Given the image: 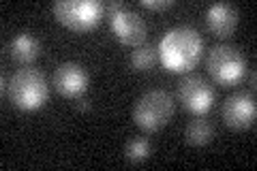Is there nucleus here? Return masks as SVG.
<instances>
[{"mask_svg": "<svg viewBox=\"0 0 257 171\" xmlns=\"http://www.w3.org/2000/svg\"><path fill=\"white\" fill-rule=\"evenodd\" d=\"M202 35L191 26H174L159 41V60L172 73H189L202 58Z\"/></svg>", "mask_w": 257, "mask_h": 171, "instance_id": "obj_1", "label": "nucleus"}, {"mask_svg": "<svg viewBox=\"0 0 257 171\" xmlns=\"http://www.w3.org/2000/svg\"><path fill=\"white\" fill-rule=\"evenodd\" d=\"M50 88H47V79L41 71L24 67L18 69L9 79V90L7 96L18 109L24 111H35L47 101Z\"/></svg>", "mask_w": 257, "mask_h": 171, "instance_id": "obj_2", "label": "nucleus"}, {"mask_svg": "<svg viewBox=\"0 0 257 171\" xmlns=\"http://www.w3.org/2000/svg\"><path fill=\"white\" fill-rule=\"evenodd\" d=\"M176 103L174 96L165 90H148L144 92L133 105V122L144 133H155L163 128L174 118Z\"/></svg>", "mask_w": 257, "mask_h": 171, "instance_id": "obj_3", "label": "nucleus"}, {"mask_svg": "<svg viewBox=\"0 0 257 171\" xmlns=\"http://www.w3.org/2000/svg\"><path fill=\"white\" fill-rule=\"evenodd\" d=\"M206 69L219 86H234L246 73L244 54L231 43L214 45L206 58Z\"/></svg>", "mask_w": 257, "mask_h": 171, "instance_id": "obj_4", "label": "nucleus"}, {"mask_svg": "<svg viewBox=\"0 0 257 171\" xmlns=\"http://www.w3.org/2000/svg\"><path fill=\"white\" fill-rule=\"evenodd\" d=\"M105 7L99 0H56L54 15L75 32H88L101 22Z\"/></svg>", "mask_w": 257, "mask_h": 171, "instance_id": "obj_5", "label": "nucleus"}, {"mask_svg": "<svg viewBox=\"0 0 257 171\" xmlns=\"http://www.w3.org/2000/svg\"><path fill=\"white\" fill-rule=\"evenodd\" d=\"M107 13H109L111 30H114V35L120 43L138 47L146 41L148 26H146V20L138 11L128 9L120 0H114V3L107 5Z\"/></svg>", "mask_w": 257, "mask_h": 171, "instance_id": "obj_6", "label": "nucleus"}, {"mask_svg": "<svg viewBox=\"0 0 257 171\" xmlns=\"http://www.w3.org/2000/svg\"><path fill=\"white\" fill-rule=\"evenodd\" d=\"M176 94H178V101L182 103V107L191 113H195V116H204V113L212 109L214 88L199 73H187L178 81V86H176Z\"/></svg>", "mask_w": 257, "mask_h": 171, "instance_id": "obj_7", "label": "nucleus"}, {"mask_svg": "<svg viewBox=\"0 0 257 171\" xmlns=\"http://www.w3.org/2000/svg\"><path fill=\"white\" fill-rule=\"evenodd\" d=\"M257 105L251 92H234L223 103V120L234 131H246L255 124Z\"/></svg>", "mask_w": 257, "mask_h": 171, "instance_id": "obj_8", "label": "nucleus"}, {"mask_svg": "<svg viewBox=\"0 0 257 171\" xmlns=\"http://www.w3.org/2000/svg\"><path fill=\"white\" fill-rule=\"evenodd\" d=\"M54 88L64 99H77L88 88V73L77 62H62L54 71Z\"/></svg>", "mask_w": 257, "mask_h": 171, "instance_id": "obj_9", "label": "nucleus"}, {"mask_svg": "<svg viewBox=\"0 0 257 171\" xmlns=\"http://www.w3.org/2000/svg\"><path fill=\"white\" fill-rule=\"evenodd\" d=\"M238 20H240V13L236 9V5L231 3H214L208 7V13H206L208 28L219 39H227L234 35L238 28Z\"/></svg>", "mask_w": 257, "mask_h": 171, "instance_id": "obj_10", "label": "nucleus"}, {"mask_svg": "<svg viewBox=\"0 0 257 171\" xmlns=\"http://www.w3.org/2000/svg\"><path fill=\"white\" fill-rule=\"evenodd\" d=\"M7 52H9L13 62L26 67V64L39 58V54H41V41L32 35V32H18L7 43Z\"/></svg>", "mask_w": 257, "mask_h": 171, "instance_id": "obj_11", "label": "nucleus"}, {"mask_svg": "<svg viewBox=\"0 0 257 171\" xmlns=\"http://www.w3.org/2000/svg\"><path fill=\"white\" fill-rule=\"evenodd\" d=\"M212 137H214V126L204 116H195L193 120H189L187 128H184V141L189 145H206L212 141Z\"/></svg>", "mask_w": 257, "mask_h": 171, "instance_id": "obj_12", "label": "nucleus"}, {"mask_svg": "<svg viewBox=\"0 0 257 171\" xmlns=\"http://www.w3.org/2000/svg\"><path fill=\"white\" fill-rule=\"evenodd\" d=\"M128 62H131L133 71L138 73H146L150 69H155V64L159 62V52L155 45L150 43H142L138 45L135 50L131 52V58H128Z\"/></svg>", "mask_w": 257, "mask_h": 171, "instance_id": "obj_13", "label": "nucleus"}, {"mask_svg": "<svg viewBox=\"0 0 257 171\" xmlns=\"http://www.w3.org/2000/svg\"><path fill=\"white\" fill-rule=\"evenodd\" d=\"M150 154H152V145L146 137H135V139H131L124 145V158L126 162H133V165L146 160Z\"/></svg>", "mask_w": 257, "mask_h": 171, "instance_id": "obj_14", "label": "nucleus"}, {"mask_svg": "<svg viewBox=\"0 0 257 171\" xmlns=\"http://www.w3.org/2000/svg\"><path fill=\"white\" fill-rule=\"evenodd\" d=\"M144 9H152V11H163L174 7V0H142L140 3Z\"/></svg>", "mask_w": 257, "mask_h": 171, "instance_id": "obj_15", "label": "nucleus"}, {"mask_svg": "<svg viewBox=\"0 0 257 171\" xmlns=\"http://www.w3.org/2000/svg\"><path fill=\"white\" fill-rule=\"evenodd\" d=\"M75 109L77 111H88V109H90V101L82 99V96H77V99H75Z\"/></svg>", "mask_w": 257, "mask_h": 171, "instance_id": "obj_16", "label": "nucleus"}]
</instances>
